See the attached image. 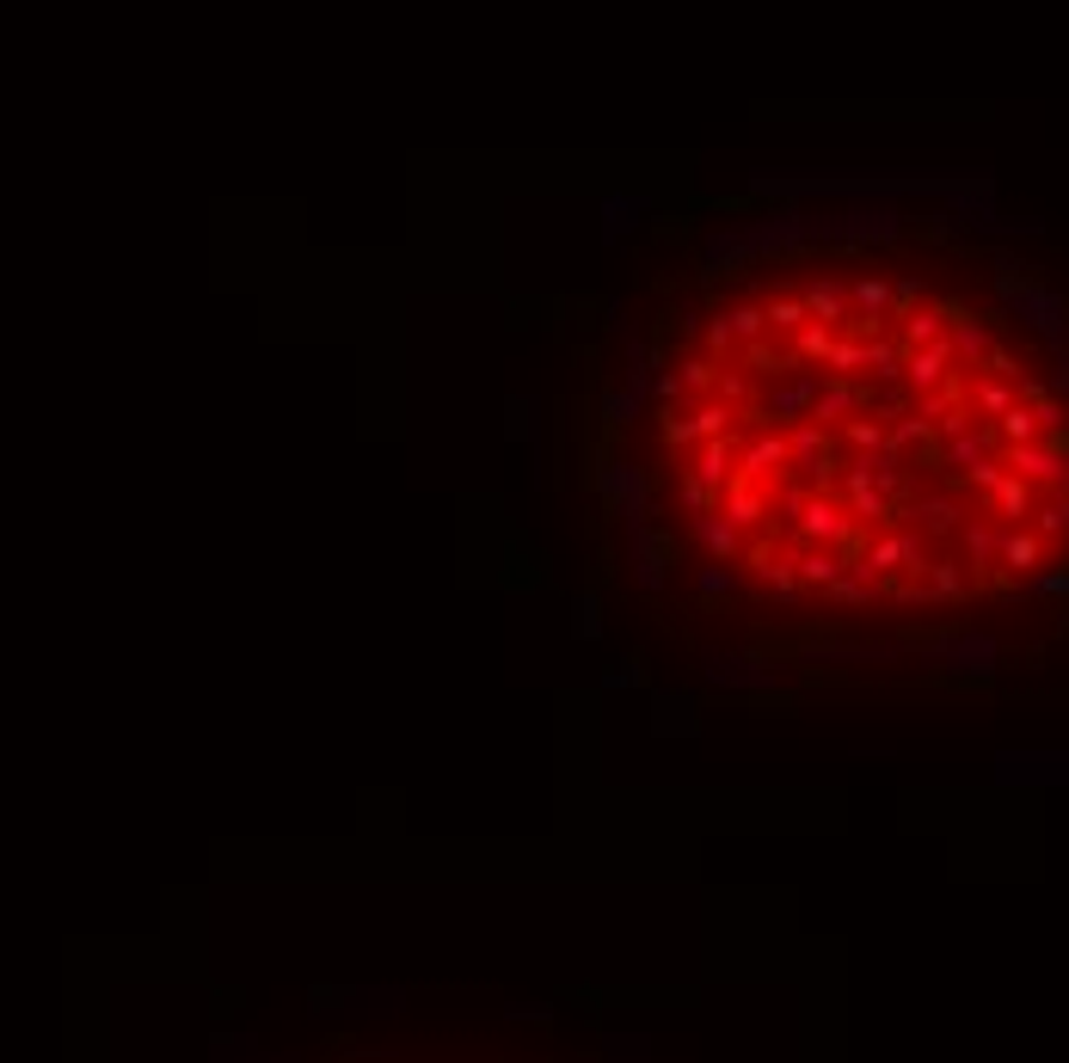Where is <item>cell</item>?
Returning <instances> with one entry per match:
<instances>
[{"mask_svg":"<svg viewBox=\"0 0 1069 1063\" xmlns=\"http://www.w3.org/2000/svg\"><path fill=\"white\" fill-rule=\"evenodd\" d=\"M904 357H910L904 339H885V332H879V339H867V369L879 375V382H891V388H904Z\"/></svg>","mask_w":1069,"mask_h":1063,"instance_id":"d6986e66","label":"cell"},{"mask_svg":"<svg viewBox=\"0 0 1069 1063\" xmlns=\"http://www.w3.org/2000/svg\"><path fill=\"white\" fill-rule=\"evenodd\" d=\"M947 345H953V357H959V363H990V351H996V326L959 308V314H953V326H947Z\"/></svg>","mask_w":1069,"mask_h":1063,"instance_id":"9c48e42d","label":"cell"},{"mask_svg":"<svg viewBox=\"0 0 1069 1063\" xmlns=\"http://www.w3.org/2000/svg\"><path fill=\"white\" fill-rule=\"evenodd\" d=\"M830 345H836V332L812 320L805 332H793V363H799V369H805V363H830Z\"/></svg>","mask_w":1069,"mask_h":1063,"instance_id":"d4e9b609","label":"cell"},{"mask_svg":"<svg viewBox=\"0 0 1069 1063\" xmlns=\"http://www.w3.org/2000/svg\"><path fill=\"white\" fill-rule=\"evenodd\" d=\"M842 504H848V511H855V517H867V523L891 517V498H885L879 486H842Z\"/></svg>","mask_w":1069,"mask_h":1063,"instance_id":"83f0119b","label":"cell"},{"mask_svg":"<svg viewBox=\"0 0 1069 1063\" xmlns=\"http://www.w3.org/2000/svg\"><path fill=\"white\" fill-rule=\"evenodd\" d=\"M799 302H805V314H812L817 326H830V332L848 326V314H855V308H848V289H842L836 277H812V283L799 289Z\"/></svg>","mask_w":1069,"mask_h":1063,"instance_id":"ba28073f","label":"cell"},{"mask_svg":"<svg viewBox=\"0 0 1069 1063\" xmlns=\"http://www.w3.org/2000/svg\"><path fill=\"white\" fill-rule=\"evenodd\" d=\"M633 554H640V584L645 590H658L664 584V560H671V541L645 523V529H633Z\"/></svg>","mask_w":1069,"mask_h":1063,"instance_id":"e0dca14e","label":"cell"},{"mask_svg":"<svg viewBox=\"0 0 1069 1063\" xmlns=\"http://www.w3.org/2000/svg\"><path fill=\"white\" fill-rule=\"evenodd\" d=\"M1033 535H1039V541H1051V535H1069V498L1033 504Z\"/></svg>","mask_w":1069,"mask_h":1063,"instance_id":"f1b7e54d","label":"cell"},{"mask_svg":"<svg viewBox=\"0 0 1069 1063\" xmlns=\"http://www.w3.org/2000/svg\"><path fill=\"white\" fill-rule=\"evenodd\" d=\"M996 443H1002V449L1045 443V431H1039V412H1033V406H1014L1008 418H996Z\"/></svg>","mask_w":1069,"mask_h":1063,"instance_id":"44dd1931","label":"cell"},{"mask_svg":"<svg viewBox=\"0 0 1069 1063\" xmlns=\"http://www.w3.org/2000/svg\"><path fill=\"white\" fill-rule=\"evenodd\" d=\"M959 308H916V314H904V351H928V345H941L947 326H953Z\"/></svg>","mask_w":1069,"mask_h":1063,"instance_id":"7c38bea8","label":"cell"},{"mask_svg":"<svg viewBox=\"0 0 1069 1063\" xmlns=\"http://www.w3.org/2000/svg\"><path fill=\"white\" fill-rule=\"evenodd\" d=\"M971 400H977V418H984V425H996V418H1008L1014 406H1020V394H1014V382H1002V375H977V382H971Z\"/></svg>","mask_w":1069,"mask_h":1063,"instance_id":"9a60e30c","label":"cell"},{"mask_svg":"<svg viewBox=\"0 0 1069 1063\" xmlns=\"http://www.w3.org/2000/svg\"><path fill=\"white\" fill-rule=\"evenodd\" d=\"M676 492H683V504H688V511H695V517H713V511H719V498H713V486H701L695 474H683V486H676Z\"/></svg>","mask_w":1069,"mask_h":1063,"instance_id":"d6a6232c","label":"cell"},{"mask_svg":"<svg viewBox=\"0 0 1069 1063\" xmlns=\"http://www.w3.org/2000/svg\"><path fill=\"white\" fill-rule=\"evenodd\" d=\"M719 320L731 326V345H738V351L762 345V332H769V314H762V308H726Z\"/></svg>","mask_w":1069,"mask_h":1063,"instance_id":"cb8c5ba5","label":"cell"},{"mask_svg":"<svg viewBox=\"0 0 1069 1063\" xmlns=\"http://www.w3.org/2000/svg\"><path fill=\"white\" fill-rule=\"evenodd\" d=\"M640 400H645L640 388H621V394H609V406H602V412H609V425H633V412H640Z\"/></svg>","mask_w":1069,"mask_h":1063,"instance_id":"836d02e7","label":"cell"},{"mask_svg":"<svg viewBox=\"0 0 1069 1063\" xmlns=\"http://www.w3.org/2000/svg\"><path fill=\"white\" fill-rule=\"evenodd\" d=\"M916 517H922L928 529H959V504L953 498H922V504H916Z\"/></svg>","mask_w":1069,"mask_h":1063,"instance_id":"1f68e13d","label":"cell"},{"mask_svg":"<svg viewBox=\"0 0 1069 1063\" xmlns=\"http://www.w3.org/2000/svg\"><path fill=\"white\" fill-rule=\"evenodd\" d=\"M817 388H824V369H793V382H774L762 400H756V412L769 418V425H793V418H812L817 406Z\"/></svg>","mask_w":1069,"mask_h":1063,"instance_id":"3957f363","label":"cell"},{"mask_svg":"<svg viewBox=\"0 0 1069 1063\" xmlns=\"http://www.w3.org/2000/svg\"><path fill=\"white\" fill-rule=\"evenodd\" d=\"M1033 590H1039V597H1069V566H1057V572H1033Z\"/></svg>","mask_w":1069,"mask_h":1063,"instance_id":"8d00e7d4","label":"cell"},{"mask_svg":"<svg viewBox=\"0 0 1069 1063\" xmlns=\"http://www.w3.org/2000/svg\"><path fill=\"white\" fill-rule=\"evenodd\" d=\"M719 511H726V517L738 523V529H750V523H762V517H769V492L756 486V480H744V474H738L726 492H719Z\"/></svg>","mask_w":1069,"mask_h":1063,"instance_id":"8fae6325","label":"cell"},{"mask_svg":"<svg viewBox=\"0 0 1069 1063\" xmlns=\"http://www.w3.org/2000/svg\"><path fill=\"white\" fill-rule=\"evenodd\" d=\"M602 627V621H597V603H590V597H578V633H597Z\"/></svg>","mask_w":1069,"mask_h":1063,"instance_id":"74e56055","label":"cell"},{"mask_svg":"<svg viewBox=\"0 0 1069 1063\" xmlns=\"http://www.w3.org/2000/svg\"><path fill=\"white\" fill-rule=\"evenodd\" d=\"M799 578H805V584H836V578H842V560H836V554H830V547H812V554H799Z\"/></svg>","mask_w":1069,"mask_h":1063,"instance_id":"4316f807","label":"cell"},{"mask_svg":"<svg viewBox=\"0 0 1069 1063\" xmlns=\"http://www.w3.org/2000/svg\"><path fill=\"white\" fill-rule=\"evenodd\" d=\"M701 590H707V597H726V590H738V572H731V566H719V560L701 566Z\"/></svg>","mask_w":1069,"mask_h":1063,"instance_id":"e575fe53","label":"cell"},{"mask_svg":"<svg viewBox=\"0 0 1069 1063\" xmlns=\"http://www.w3.org/2000/svg\"><path fill=\"white\" fill-rule=\"evenodd\" d=\"M738 523L726 517V511H713V517H695V541L707 547V560H719V566H731L738 560Z\"/></svg>","mask_w":1069,"mask_h":1063,"instance_id":"4fadbf2b","label":"cell"},{"mask_svg":"<svg viewBox=\"0 0 1069 1063\" xmlns=\"http://www.w3.org/2000/svg\"><path fill=\"white\" fill-rule=\"evenodd\" d=\"M602 498L640 511V504H645V474L633 468V461H609V468H602Z\"/></svg>","mask_w":1069,"mask_h":1063,"instance_id":"2e32d148","label":"cell"},{"mask_svg":"<svg viewBox=\"0 0 1069 1063\" xmlns=\"http://www.w3.org/2000/svg\"><path fill=\"white\" fill-rule=\"evenodd\" d=\"M965 554H971V566L984 572L990 560H1002V529H990V523H965Z\"/></svg>","mask_w":1069,"mask_h":1063,"instance_id":"484cf974","label":"cell"},{"mask_svg":"<svg viewBox=\"0 0 1069 1063\" xmlns=\"http://www.w3.org/2000/svg\"><path fill=\"white\" fill-rule=\"evenodd\" d=\"M1002 461H1008L1014 480H1027V486H1057V474H1063V449L1057 443H1020V449H1002Z\"/></svg>","mask_w":1069,"mask_h":1063,"instance_id":"8992f818","label":"cell"},{"mask_svg":"<svg viewBox=\"0 0 1069 1063\" xmlns=\"http://www.w3.org/2000/svg\"><path fill=\"white\" fill-rule=\"evenodd\" d=\"M996 302L1008 308V314H1020V320H1027V326L1039 332V339L1057 351V357H1069V302L1057 296V289L1033 283V277H1027V265H1020V259H1008V253L996 259Z\"/></svg>","mask_w":1069,"mask_h":1063,"instance_id":"6da1fadb","label":"cell"},{"mask_svg":"<svg viewBox=\"0 0 1069 1063\" xmlns=\"http://www.w3.org/2000/svg\"><path fill=\"white\" fill-rule=\"evenodd\" d=\"M793 541H812V547L842 541V547H855V523H848V511H842L836 492H812V498H805V511H799V523H793Z\"/></svg>","mask_w":1069,"mask_h":1063,"instance_id":"7a4b0ae2","label":"cell"},{"mask_svg":"<svg viewBox=\"0 0 1069 1063\" xmlns=\"http://www.w3.org/2000/svg\"><path fill=\"white\" fill-rule=\"evenodd\" d=\"M713 394H719V400H726V406H731V400L744 406V400H750V375L726 369V375H719V382H713Z\"/></svg>","mask_w":1069,"mask_h":1063,"instance_id":"d590c367","label":"cell"},{"mask_svg":"<svg viewBox=\"0 0 1069 1063\" xmlns=\"http://www.w3.org/2000/svg\"><path fill=\"white\" fill-rule=\"evenodd\" d=\"M774 468H793V455H787V437H781V431H762V437H750V443H744L738 474L762 486V480H769Z\"/></svg>","mask_w":1069,"mask_h":1063,"instance_id":"30bf717a","label":"cell"},{"mask_svg":"<svg viewBox=\"0 0 1069 1063\" xmlns=\"http://www.w3.org/2000/svg\"><path fill=\"white\" fill-rule=\"evenodd\" d=\"M971 578L959 572V560H934L928 566V597H965Z\"/></svg>","mask_w":1069,"mask_h":1063,"instance_id":"f546056e","label":"cell"},{"mask_svg":"<svg viewBox=\"0 0 1069 1063\" xmlns=\"http://www.w3.org/2000/svg\"><path fill=\"white\" fill-rule=\"evenodd\" d=\"M1002 566H1008V572H1039L1045 541L1033 529H1002Z\"/></svg>","mask_w":1069,"mask_h":1063,"instance_id":"ac0fdd59","label":"cell"},{"mask_svg":"<svg viewBox=\"0 0 1069 1063\" xmlns=\"http://www.w3.org/2000/svg\"><path fill=\"white\" fill-rule=\"evenodd\" d=\"M1051 394H1069V357L1057 363V375H1051Z\"/></svg>","mask_w":1069,"mask_h":1063,"instance_id":"f35d334b","label":"cell"},{"mask_svg":"<svg viewBox=\"0 0 1069 1063\" xmlns=\"http://www.w3.org/2000/svg\"><path fill=\"white\" fill-rule=\"evenodd\" d=\"M953 369H959V357H953V345H928V351H910L904 357V388L910 394H934V388H947L953 382Z\"/></svg>","mask_w":1069,"mask_h":1063,"instance_id":"5b68a950","label":"cell"},{"mask_svg":"<svg viewBox=\"0 0 1069 1063\" xmlns=\"http://www.w3.org/2000/svg\"><path fill=\"white\" fill-rule=\"evenodd\" d=\"M867 406V394L855 388V382H836V375H824V388H817V406H812V425H824V431H842L848 418Z\"/></svg>","mask_w":1069,"mask_h":1063,"instance_id":"52a82bcc","label":"cell"},{"mask_svg":"<svg viewBox=\"0 0 1069 1063\" xmlns=\"http://www.w3.org/2000/svg\"><path fill=\"white\" fill-rule=\"evenodd\" d=\"M842 443H855L860 455H879V449L891 443V425H879L873 412H855L848 425H842Z\"/></svg>","mask_w":1069,"mask_h":1063,"instance_id":"603a6c76","label":"cell"},{"mask_svg":"<svg viewBox=\"0 0 1069 1063\" xmlns=\"http://www.w3.org/2000/svg\"><path fill=\"white\" fill-rule=\"evenodd\" d=\"M990 504H996L1002 523H1014V529H1020V523H1033V486H1027V480H1014V474H1008L996 492H990Z\"/></svg>","mask_w":1069,"mask_h":1063,"instance_id":"ffe728a7","label":"cell"},{"mask_svg":"<svg viewBox=\"0 0 1069 1063\" xmlns=\"http://www.w3.org/2000/svg\"><path fill=\"white\" fill-rule=\"evenodd\" d=\"M928 658L947 664V670L984 676V670H996V640H984V633H953V640H941V646H928Z\"/></svg>","mask_w":1069,"mask_h":1063,"instance_id":"277c9868","label":"cell"},{"mask_svg":"<svg viewBox=\"0 0 1069 1063\" xmlns=\"http://www.w3.org/2000/svg\"><path fill=\"white\" fill-rule=\"evenodd\" d=\"M676 382H683L688 394L713 388V382H719V357H683V363H676Z\"/></svg>","mask_w":1069,"mask_h":1063,"instance_id":"4dcf8cb0","label":"cell"},{"mask_svg":"<svg viewBox=\"0 0 1069 1063\" xmlns=\"http://www.w3.org/2000/svg\"><path fill=\"white\" fill-rule=\"evenodd\" d=\"M848 308H855L860 320H891V314H898V289L885 283V277H855Z\"/></svg>","mask_w":1069,"mask_h":1063,"instance_id":"5bb4252c","label":"cell"},{"mask_svg":"<svg viewBox=\"0 0 1069 1063\" xmlns=\"http://www.w3.org/2000/svg\"><path fill=\"white\" fill-rule=\"evenodd\" d=\"M762 314H769V332H781V339H793V332L812 326V314H805V302H799V296H769V302H762Z\"/></svg>","mask_w":1069,"mask_h":1063,"instance_id":"7402d4cb","label":"cell"}]
</instances>
